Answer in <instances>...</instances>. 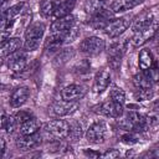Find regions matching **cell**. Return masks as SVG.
<instances>
[{"label": "cell", "instance_id": "6da1fadb", "mask_svg": "<svg viewBox=\"0 0 159 159\" xmlns=\"http://www.w3.org/2000/svg\"><path fill=\"white\" fill-rule=\"evenodd\" d=\"M45 34V25L42 22H32L25 31V51H35L39 48L42 36Z\"/></svg>", "mask_w": 159, "mask_h": 159}, {"label": "cell", "instance_id": "7a4b0ae2", "mask_svg": "<svg viewBox=\"0 0 159 159\" xmlns=\"http://www.w3.org/2000/svg\"><path fill=\"white\" fill-rule=\"evenodd\" d=\"M158 27H159L158 22H157L154 19H150L147 24H144L143 26H140L139 29H137V30L134 31L133 37H132V43H133V46L139 47V46L144 45L148 40L153 39L154 35H155L157 31H158Z\"/></svg>", "mask_w": 159, "mask_h": 159}, {"label": "cell", "instance_id": "3957f363", "mask_svg": "<svg viewBox=\"0 0 159 159\" xmlns=\"http://www.w3.org/2000/svg\"><path fill=\"white\" fill-rule=\"evenodd\" d=\"M70 128L71 125L68 124V122L63 119H53V120H50L45 125L43 130L46 135L53 139H65L70 134Z\"/></svg>", "mask_w": 159, "mask_h": 159}, {"label": "cell", "instance_id": "277c9868", "mask_svg": "<svg viewBox=\"0 0 159 159\" xmlns=\"http://www.w3.org/2000/svg\"><path fill=\"white\" fill-rule=\"evenodd\" d=\"M107 135L108 128L103 120H97L92 123L86 132V139L91 144H102L106 140Z\"/></svg>", "mask_w": 159, "mask_h": 159}, {"label": "cell", "instance_id": "5b68a950", "mask_svg": "<svg viewBox=\"0 0 159 159\" xmlns=\"http://www.w3.org/2000/svg\"><path fill=\"white\" fill-rule=\"evenodd\" d=\"M106 47V42L103 39L98 36H89L81 41L80 51L88 55V56H97L99 55Z\"/></svg>", "mask_w": 159, "mask_h": 159}, {"label": "cell", "instance_id": "8992f818", "mask_svg": "<svg viewBox=\"0 0 159 159\" xmlns=\"http://www.w3.org/2000/svg\"><path fill=\"white\" fill-rule=\"evenodd\" d=\"M132 20L130 16H124V17H118V19H112L104 27V32L107 34V36L114 39L118 37L119 35H122L130 25Z\"/></svg>", "mask_w": 159, "mask_h": 159}, {"label": "cell", "instance_id": "52a82bcc", "mask_svg": "<svg viewBox=\"0 0 159 159\" xmlns=\"http://www.w3.org/2000/svg\"><path fill=\"white\" fill-rule=\"evenodd\" d=\"M125 52V41H119V42H114L111 45V47L108 48V63L112 68H118V66L120 65V60L123 57Z\"/></svg>", "mask_w": 159, "mask_h": 159}, {"label": "cell", "instance_id": "ba28073f", "mask_svg": "<svg viewBox=\"0 0 159 159\" xmlns=\"http://www.w3.org/2000/svg\"><path fill=\"white\" fill-rule=\"evenodd\" d=\"M80 104L77 103V101H66V99H58L55 101L53 104L51 106L52 112L56 116H70L72 113H75L78 109Z\"/></svg>", "mask_w": 159, "mask_h": 159}, {"label": "cell", "instance_id": "9c48e42d", "mask_svg": "<svg viewBox=\"0 0 159 159\" xmlns=\"http://www.w3.org/2000/svg\"><path fill=\"white\" fill-rule=\"evenodd\" d=\"M41 139H42V135L39 132L37 133H34V134H29V135H22L21 134L16 139V147L21 152L31 150V149H34V148H36V147L40 145Z\"/></svg>", "mask_w": 159, "mask_h": 159}, {"label": "cell", "instance_id": "30bf717a", "mask_svg": "<svg viewBox=\"0 0 159 159\" xmlns=\"http://www.w3.org/2000/svg\"><path fill=\"white\" fill-rule=\"evenodd\" d=\"M98 112L106 117H111V118H119L123 113H124V109H123V104L122 103H118L116 101H112V99H108L106 102H103L99 107H98Z\"/></svg>", "mask_w": 159, "mask_h": 159}, {"label": "cell", "instance_id": "8fae6325", "mask_svg": "<svg viewBox=\"0 0 159 159\" xmlns=\"http://www.w3.org/2000/svg\"><path fill=\"white\" fill-rule=\"evenodd\" d=\"M6 63H7V67L12 72L22 71L26 66V52L22 50H17V51L12 52L11 55L7 56Z\"/></svg>", "mask_w": 159, "mask_h": 159}, {"label": "cell", "instance_id": "7c38bea8", "mask_svg": "<svg viewBox=\"0 0 159 159\" xmlns=\"http://www.w3.org/2000/svg\"><path fill=\"white\" fill-rule=\"evenodd\" d=\"M109 83H111V75H109V72L106 71V70H101L94 76L92 89H93V92L96 94H101V93H103L107 89Z\"/></svg>", "mask_w": 159, "mask_h": 159}, {"label": "cell", "instance_id": "4fadbf2b", "mask_svg": "<svg viewBox=\"0 0 159 159\" xmlns=\"http://www.w3.org/2000/svg\"><path fill=\"white\" fill-rule=\"evenodd\" d=\"M86 94V88L81 84H70L61 91V97L66 101H78Z\"/></svg>", "mask_w": 159, "mask_h": 159}, {"label": "cell", "instance_id": "5bb4252c", "mask_svg": "<svg viewBox=\"0 0 159 159\" xmlns=\"http://www.w3.org/2000/svg\"><path fill=\"white\" fill-rule=\"evenodd\" d=\"M76 24L75 16L73 15H66L63 17H58L56 19L52 24H51V34H58V32H63L67 31L68 29H71L73 25Z\"/></svg>", "mask_w": 159, "mask_h": 159}, {"label": "cell", "instance_id": "9a60e30c", "mask_svg": "<svg viewBox=\"0 0 159 159\" xmlns=\"http://www.w3.org/2000/svg\"><path fill=\"white\" fill-rule=\"evenodd\" d=\"M29 96H30V91H29L27 87L21 86V87L15 88L12 91L11 96H10V101H9L10 102V106L14 107V108H17V107L22 106L27 101Z\"/></svg>", "mask_w": 159, "mask_h": 159}, {"label": "cell", "instance_id": "2e32d148", "mask_svg": "<svg viewBox=\"0 0 159 159\" xmlns=\"http://www.w3.org/2000/svg\"><path fill=\"white\" fill-rule=\"evenodd\" d=\"M113 11L112 9H104L99 12H97L96 15L92 16L91 19V25L94 27V29H101V27H106V25L112 20V16H113Z\"/></svg>", "mask_w": 159, "mask_h": 159}, {"label": "cell", "instance_id": "e0dca14e", "mask_svg": "<svg viewBox=\"0 0 159 159\" xmlns=\"http://www.w3.org/2000/svg\"><path fill=\"white\" fill-rule=\"evenodd\" d=\"M22 46V42L19 37H9L1 41V56H9L12 52L20 50Z\"/></svg>", "mask_w": 159, "mask_h": 159}, {"label": "cell", "instance_id": "ac0fdd59", "mask_svg": "<svg viewBox=\"0 0 159 159\" xmlns=\"http://www.w3.org/2000/svg\"><path fill=\"white\" fill-rule=\"evenodd\" d=\"M142 2H143V0H116L112 4L111 9H112V11L114 14H117V12H124L127 10H130V9L135 7V6H138Z\"/></svg>", "mask_w": 159, "mask_h": 159}, {"label": "cell", "instance_id": "d6986e66", "mask_svg": "<svg viewBox=\"0 0 159 159\" xmlns=\"http://www.w3.org/2000/svg\"><path fill=\"white\" fill-rule=\"evenodd\" d=\"M109 0H87L86 5H84V10L89 16L96 15L97 12L107 9Z\"/></svg>", "mask_w": 159, "mask_h": 159}, {"label": "cell", "instance_id": "ffe728a7", "mask_svg": "<svg viewBox=\"0 0 159 159\" xmlns=\"http://www.w3.org/2000/svg\"><path fill=\"white\" fill-rule=\"evenodd\" d=\"M60 4H61V0H42L40 4V11L45 17L52 16L55 15Z\"/></svg>", "mask_w": 159, "mask_h": 159}, {"label": "cell", "instance_id": "44dd1931", "mask_svg": "<svg viewBox=\"0 0 159 159\" xmlns=\"http://www.w3.org/2000/svg\"><path fill=\"white\" fill-rule=\"evenodd\" d=\"M153 56H152V52L148 50V48H143L140 50L139 52V56H138V65H139V68L142 71H147L152 67L153 65Z\"/></svg>", "mask_w": 159, "mask_h": 159}, {"label": "cell", "instance_id": "7402d4cb", "mask_svg": "<svg viewBox=\"0 0 159 159\" xmlns=\"http://www.w3.org/2000/svg\"><path fill=\"white\" fill-rule=\"evenodd\" d=\"M39 128H40V122L35 117H32L29 120L20 124V134H22V135L34 134V133L39 132Z\"/></svg>", "mask_w": 159, "mask_h": 159}, {"label": "cell", "instance_id": "603a6c76", "mask_svg": "<svg viewBox=\"0 0 159 159\" xmlns=\"http://www.w3.org/2000/svg\"><path fill=\"white\" fill-rule=\"evenodd\" d=\"M133 83H134L135 89H149L152 88V84H153L152 80L144 72L135 75L133 77Z\"/></svg>", "mask_w": 159, "mask_h": 159}, {"label": "cell", "instance_id": "cb8c5ba5", "mask_svg": "<svg viewBox=\"0 0 159 159\" xmlns=\"http://www.w3.org/2000/svg\"><path fill=\"white\" fill-rule=\"evenodd\" d=\"M76 1L77 0H63V1H61L60 6L57 7V10H56V12H55L53 16L56 19H58V17H63L66 15H70L71 14V10L76 5Z\"/></svg>", "mask_w": 159, "mask_h": 159}, {"label": "cell", "instance_id": "d4e9b609", "mask_svg": "<svg viewBox=\"0 0 159 159\" xmlns=\"http://www.w3.org/2000/svg\"><path fill=\"white\" fill-rule=\"evenodd\" d=\"M24 7V2H19L16 5H12V6H9L5 11H2V15H1V22H5L7 20H14L15 16H17L21 10Z\"/></svg>", "mask_w": 159, "mask_h": 159}, {"label": "cell", "instance_id": "484cf974", "mask_svg": "<svg viewBox=\"0 0 159 159\" xmlns=\"http://www.w3.org/2000/svg\"><path fill=\"white\" fill-rule=\"evenodd\" d=\"M17 122L15 119V116H10V117H6V114L2 112V117H1V128L5 129L9 134H11L14 130H15V127H16Z\"/></svg>", "mask_w": 159, "mask_h": 159}, {"label": "cell", "instance_id": "4316f807", "mask_svg": "<svg viewBox=\"0 0 159 159\" xmlns=\"http://www.w3.org/2000/svg\"><path fill=\"white\" fill-rule=\"evenodd\" d=\"M109 97H111L112 101H116V102L122 103V104L125 101V93H124V91L122 88L117 87V86H113V88L109 92Z\"/></svg>", "mask_w": 159, "mask_h": 159}, {"label": "cell", "instance_id": "83f0119b", "mask_svg": "<svg viewBox=\"0 0 159 159\" xmlns=\"http://www.w3.org/2000/svg\"><path fill=\"white\" fill-rule=\"evenodd\" d=\"M158 124H159V113H152V114L145 116V125H147V129L153 128V127H157Z\"/></svg>", "mask_w": 159, "mask_h": 159}, {"label": "cell", "instance_id": "f1b7e54d", "mask_svg": "<svg viewBox=\"0 0 159 159\" xmlns=\"http://www.w3.org/2000/svg\"><path fill=\"white\" fill-rule=\"evenodd\" d=\"M153 97V89H137L135 91V98L138 101H147Z\"/></svg>", "mask_w": 159, "mask_h": 159}, {"label": "cell", "instance_id": "f546056e", "mask_svg": "<svg viewBox=\"0 0 159 159\" xmlns=\"http://www.w3.org/2000/svg\"><path fill=\"white\" fill-rule=\"evenodd\" d=\"M81 135H82V125H81L78 122H76V123H73V124L71 125L68 137H72V138L76 140V139H80Z\"/></svg>", "mask_w": 159, "mask_h": 159}, {"label": "cell", "instance_id": "4dcf8cb0", "mask_svg": "<svg viewBox=\"0 0 159 159\" xmlns=\"http://www.w3.org/2000/svg\"><path fill=\"white\" fill-rule=\"evenodd\" d=\"M32 117H34V116H32L30 112H27V111H19V112L15 114V119H16V122H17L19 125L22 124L24 122L29 120V119L32 118Z\"/></svg>", "mask_w": 159, "mask_h": 159}, {"label": "cell", "instance_id": "1f68e13d", "mask_svg": "<svg viewBox=\"0 0 159 159\" xmlns=\"http://www.w3.org/2000/svg\"><path fill=\"white\" fill-rule=\"evenodd\" d=\"M122 142L125 143V144H133V143H137L138 139H137V135L133 132L127 130V133H124L122 135Z\"/></svg>", "mask_w": 159, "mask_h": 159}, {"label": "cell", "instance_id": "d6a6232c", "mask_svg": "<svg viewBox=\"0 0 159 159\" xmlns=\"http://www.w3.org/2000/svg\"><path fill=\"white\" fill-rule=\"evenodd\" d=\"M119 155H120V153H119L117 149H108V150H106L104 153L101 154V158L113 159V158H117V157H119Z\"/></svg>", "mask_w": 159, "mask_h": 159}, {"label": "cell", "instance_id": "836d02e7", "mask_svg": "<svg viewBox=\"0 0 159 159\" xmlns=\"http://www.w3.org/2000/svg\"><path fill=\"white\" fill-rule=\"evenodd\" d=\"M0 143H1V157H4V154H5V150H6L5 139H4V138H1V139H0Z\"/></svg>", "mask_w": 159, "mask_h": 159}, {"label": "cell", "instance_id": "e575fe53", "mask_svg": "<svg viewBox=\"0 0 159 159\" xmlns=\"http://www.w3.org/2000/svg\"><path fill=\"white\" fill-rule=\"evenodd\" d=\"M84 154L86 155H91V157H101L99 153H92V152H88V150H84Z\"/></svg>", "mask_w": 159, "mask_h": 159}]
</instances>
